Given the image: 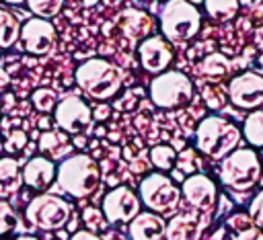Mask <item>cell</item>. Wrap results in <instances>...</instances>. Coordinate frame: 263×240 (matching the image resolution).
Returning a JSON list of instances; mask_svg holds the SVG:
<instances>
[{
  "label": "cell",
  "mask_w": 263,
  "mask_h": 240,
  "mask_svg": "<svg viewBox=\"0 0 263 240\" xmlns=\"http://www.w3.org/2000/svg\"><path fill=\"white\" fill-rule=\"evenodd\" d=\"M95 115H97V119H99V117H105V115H107V107H105V105H101V109H97V111H95Z\"/></svg>",
  "instance_id": "cell-36"
},
{
  "label": "cell",
  "mask_w": 263,
  "mask_h": 240,
  "mask_svg": "<svg viewBox=\"0 0 263 240\" xmlns=\"http://www.w3.org/2000/svg\"><path fill=\"white\" fill-rule=\"evenodd\" d=\"M23 185V170L10 156L0 158V197L14 195Z\"/></svg>",
  "instance_id": "cell-18"
},
{
  "label": "cell",
  "mask_w": 263,
  "mask_h": 240,
  "mask_svg": "<svg viewBox=\"0 0 263 240\" xmlns=\"http://www.w3.org/2000/svg\"><path fill=\"white\" fill-rule=\"evenodd\" d=\"M16 240H39V238H35V236H18Z\"/></svg>",
  "instance_id": "cell-37"
},
{
  "label": "cell",
  "mask_w": 263,
  "mask_h": 240,
  "mask_svg": "<svg viewBox=\"0 0 263 240\" xmlns=\"http://www.w3.org/2000/svg\"><path fill=\"white\" fill-rule=\"evenodd\" d=\"M8 82H10V78H8V74L0 68V90H4L6 86H8Z\"/></svg>",
  "instance_id": "cell-35"
},
{
  "label": "cell",
  "mask_w": 263,
  "mask_h": 240,
  "mask_svg": "<svg viewBox=\"0 0 263 240\" xmlns=\"http://www.w3.org/2000/svg\"><path fill=\"white\" fill-rule=\"evenodd\" d=\"M175 160H177V154H175V150L171 146L160 144V146H154L152 152H150V162L158 170H171Z\"/></svg>",
  "instance_id": "cell-25"
},
{
  "label": "cell",
  "mask_w": 263,
  "mask_h": 240,
  "mask_svg": "<svg viewBox=\"0 0 263 240\" xmlns=\"http://www.w3.org/2000/svg\"><path fill=\"white\" fill-rule=\"evenodd\" d=\"M179 168L185 170V172L195 170V160H193V152H191V150L181 152V156H179Z\"/></svg>",
  "instance_id": "cell-32"
},
{
  "label": "cell",
  "mask_w": 263,
  "mask_h": 240,
  "mask_svg": "<svg viewBox=\"0 0 263 240\" xmlns=\"http://www.w3.org/2000/svg\"><path fill=\"white\" fill-rule=\"evenodd\" d=\"M199 230H201L199 217L193 213H183V215H175L168 219L164 238L166 240H197Z\"/></svg>",
  "instance_id": "cell-17"
},
{
  "label": "cell",
  "mask_w": 263,
  "mask_h": 240,
  "mask_svg": "<svg viewBox=\"0 0 263 240\" xmlns=\"http://www.w3.org/2000/svg\"><path fill=\"white\" fill-rule=\"evenodd\" d=\"M191 96H193V84L183 72L171 70L156 76L150 82V98L156 107H162V109L181 107V105H187Z\"/></svg>",
  "instance_id": "cell-6"
},
{
  "label": "cell",
  "mask_w": 263,
  "mask_h": 240,
  "mask_svg": "<svg viewBox=\"0 0 263 240\" xmlns=\"http://www.w3.org/2000/svg\"><path fill=\"white\" fill-rule=\"evenodd\" d=\"M101 183V170L97 162L86 154H74L68 156L58 166V185L64 193L84 199L97 191Z\"/></svg>",
  "instance_id": "cell-1"
},
{
  "label": "cell",
  "mask_w": 263,
  "mask_h": 240,
  "mask_svg": "<svg viewBox=\"0 0 263 240\" xmlns=\"http://www.w3.org/2000/svg\"><path fill=\"white\" fill-rule=\"evenodd\" d=\"M21 47L31 55H45L55 45V27L45 18H29L21 27Z\"/></svg>",
  "instance_id": "cell-10"
},
{
  "label": "cell",
  "mask_w": 263,
  "mask_h": 240,
  "mask_svg": "<svg viewBox=\"0 0 263 240\" xmlns=\"http://www.w3.org/2000/svg\"><path fill=\"white\" fill-rule=\"evenodd\" d=\"M25 144H27V133L21 131V129H16V131H12V133L6 137L4 148H6V152H18V150L25 148Z\"/></svg>",
  "instance_id": "cell-30"
},
{
  "label": "cell",
  "mask_w": 263,
  "mask_h": 240,
  "mask_svg": "<svg viewBox=\"0 0 263 240\" xmlns=\"http://www.w3.org/2000/svg\"><path fill=\"white\" fill-rule=\"evenodd\" d=\"M140 199L152 213H171L181 199V189L164 172H152L140 183Z\"/></svg>",
  "instance_id": "cell-8"
},
{
  "label": "cell",
  "mask_w": 263,
  "mask_h": 240,
  "mask_svg": "<svg viewBox=\"0 0 263 240\" xmlns=\"http://www.w3.org/2000/svg\"><path fill=\"white\" fill-rule=\"evenodd\" d=\"M21 37V23L8 8H0V49H8Z\"/></svg>",
  "instance_id": "cell-21"
},
{
  "label": "cell",
  "mask_w": 263,
  "mask_h": 240,
  "mask_svg": "<svg viewBox=\"0 0 263 240\" xmlns=\"http://www.w3.org/2000/svg\"><path fill=\"white\" fill-rule=\"evenodd\" d=\"M201 27V14L195 4L171 0L160 10V29L168 41H189Z\"/></svg>",
  "instance_id": "cell-4"
},
{
  "label": "cell",
  "mask_w": 263,
  "mask_h": 240,
  "mask_svg": "<svg viewBox=\"0 0 263 240\" xmlns=\"http://www.w3.org/2000/svg\"><path fill=\"white\" fill-rule=\"evenodd\" d=\"M31 101H33L35 109L41 111V113L55 111V107H58V96H55V92H53L51 88H37V90L33 92Z\"/></svg>",
  "instance_id": "cell-27"
},
{
  "label": "cell",
  "mask_w": 263,
  "mask_h": 240,
  "mask_svg": "<svg viewBox=\"0 0 263 240\" xmlns=\"http://www.w3.org/2000/svg\"><path fill=\"white\" fill-rule=\"evenodd\" d=\"M138 53H140L142 68L156 76L164 74L173 62V49H171L168 41L162 37H146L140 43Z\"/></svg>",
  "instance_id": "cell-13"
},
{
  "label": "cell",
  "mask_w": 263,
  "mask_h": 240,
  "mask_svg": "<svg viewBox=\"0 0 263 240\" xmlns=\"http://www.w3.org/2000/svg\"><path fill=\"white\" fill-rule=\"evenodd\" d=\"M55 176H58L55 164L45 156L31 158L23 168V183L35 191H45L53 183Z\"/></svg>",
  "instance_id": "cell-15"
},
{
  "label": "cell",
  "mask_w": 263,
  "mask_h": 240,
  "mask_svg": "<svg viewBox=\"0 0 263 240\" xmlns=\"http://www.w3.org/2000/svg\"><path fill=\"white\" fill-rule=\"evenodd\" d=\"M261 176V162L253 150H236L222 160L220 181L232 191H249Z\"/></svg>",
  "instance_id": "cell-5"
},
{
  "label": "cell",
  "mask_w": 263,
  "mask_h": 240,
  "mask_svg": "<svg viewBox=\"0 0 263 240\" xmlns=\"http://www.w3.org/2000/svg\"><path fill=\"white\" fill-rule=\"evenodd\" d=\"M27 6L31 12L37 14V18H51L62 10L64 2L62 0H29Z\"/></svg>",
  "instance_id": "cell-26"
},
{
  "label": "cell",
  "mask_w": 263,
  "mask_h": 240,
  "mask_svg": "<svg viewBox=\"0 0 263 240\" xmlns=\"http://www.w3.org/2000/svg\"><path fill=\"white\" fill-rule=\"evenodd\" d=\"M228 70H230V64L222 53H210L201 62V74L210 80H222L228 74Z\"/></svg>",
  "instance_id": "cell-22"
},
{
  "label": "cell",
  "mask_w": 263,
  "mask_h": 240,
  "mask_svg": "<svg viewBox=\"0 0 263 240\" xmlns=\"http://www.w3.org/2000/svg\"><path fill=\"white\" fill-rule=\"evenodd\" d=\"M70 240H101V238L95 232H90V230H78L76 234H72Z\"/></svg>",
  "instance_id": "cell-33"
},
{
  "label": "cell",
  "mask_w": 263,
  "mask_h": 240,
  "mask_svg": "<svg viewBox=\"0 0 263 240\" xmlns=\"http://www.w3.org/2000/svg\"><path fill=\"white\" fill-rule=\"evenodd\" d=\"M103 213L109 222H132L140 213V199L129 187H115L103 199Z\"/></svg>",
  "instance_id": "cell-12"
},
{
  "label": "cell",
  "mask_w": 263,
  "mask_h": 240,
  "mask_svg": "<svg viewBox=\"0 0 263 240\" xmlns=\"http://www.w3.org/2000/svg\"><path fill=\"white\" fill-rule=\"evenodd\" d=\"M230 101L240 109H257L263 103V76L257 72H242L228 84Z\"/></svg>",
  "instance_id": "cell-11"
},
{
  "label": "cell",
  "mask_w": 263,
  "mask_h": 240,
  "mask_svg": "<svg viewBox=\"0 0 263 240\" xmlns=\"http://www.w3.org/2000/svg\"><path fill=\"white\" fill-rule=\"evenodd\" d=\"M242 133L247 142L255 148H263V111H253L242 125Z\"/></svg>",
  "instance_id": "cell-23"
},
{
  "label": "cell",
  "mask_w": 263,
  "mask_h": 240,
  "mask_svg": "<svg viewBox=\"0 0 263 240\" xmlns=\"http://www.w3.org/2000/svg\"><path fill=\"white\" fill-rule=\"evenodd\" d=\"M53 119L58 123V127L64 133H82L90 127L92 123V111L90 107L78 98V96H66L64 101L58 103L55 111H53Z\"/></svg>",
  "instance_id": "cell-9"
},
{
  "label": "cell",
  "mask_w": 263,
  "mask_h": 240,
  "mask_svg": "<svg viewBox=\"0 0 263 240\" xmlns=\"http://www.w3.org/2000/svg\"><path fill=\"white\" fill-rule=\"evenodd\" d=\"M95 217H101V213H99L97 209H86V211H84V222H86L88 226H92V228H101V224L95 222Z\"/></svg>",
  "instance_id": "cell-34"
},
{
  "label": "cell",
  "mask_w": 263,
  "mask_h": 240,
  "mask_svg": "<svg viewBox=\"0 0 263 240\" xmlns=\"http://www.w3.org/2000/svg\"><path fill=\"white\" fill-rule=\"evenodd\" d=\"M39 150L49 154L51 158H62L72 150V144L64 131H45L39 137Z\"/></svg>",
  "instance_id": "cell-19"
},
{
  "label": "cell",
  "mask_w": 263,
  "mask_h": 240,
  "mask_svg": "<svg viewBox=\"0 0 263 240\" xmlns=\"http://www.w3.org/2000/svg\"><path fill=\"white\" fill-rule=\"evenodd\" d=\"M181 193L185 201L197 207L199 211H210L216 205V197H218L216 185L205 174H191L189 178H185Z\"/></svg>",
  "instance_id": "cell-14"
},
{
  "label": "cell",
  "mask_w": 263,
  "mask_h": 240,
  "mask_svg": "<svg viewBox=\"0 0 263 240\" xmlns=\"http://www.w3.org/2000/svg\"><path fill=\"white\" fill-rule=\"evenodd\" d=\"M234 240H263V230H259L257 226H251L247 230H240L234 234Z\"/></svg>",
  "instance_id": "cell-31"
},
{
  "label": "cell",
  "mask_w": 263,
  "mask_h": 240,
  "mask_svg": "<svg viewBox=\"0 0 263 240\" xmlns=\"http://www.w3.org/2000/svg\"><path fill=\"white\" fill-rule=\"evenodd\" d=\"M238 139H240L238 127L224 117L212 115L201 119V123L197 125V135H195L197 148L199 152H203L214 160H224L226 156H230Z\"/></svg>",
  "instance_id": "cell-3"
},
{
  "label": "cell",
  "mask_w": 263,
  "mask_h": 240,
  "mask_svg": "<svg viewBox=\"0 0 263 240\" xmlns=\"http://www.w3.org/2000/svg\"><path fill=\"white\" fill-rule=\"evenodd\" d=\"M203 4H205L208 14L214 21H220V23L222 21H230L238 12V2L236 0H208Z\"/></svg>",
  "instance_id": "cell-24"
},
{
  "label": "cell",
  "mask_w": 263,
  "mask_h": 240,
  "mask_svg": "<svg viewBox=\"0 0 263 240\" xmlns=\"http://www.w3.org/2000/svg\"><path fill=\"white\" fill-rule=\"evenodd\" d=\"M16 228V213L8 205V201H0V236L12 232Z\"/></svg>",
  "instance_id": "cell-28"
},
{
  "label": "cell",
  "mask_w": 263,
  "mask_h": 240,
  "mask_svg": "<svg viewBox=\"0 0 263 240\" xmlns=\"http://www.w3.org/2000/svg\"><path fill=\"white\" fill-rule=\"evenodd\" d=\"M121 72L103 57H90L76 70V82L78 86L97 101H107L115 96V92L121 88Z\"/></svg>",
  "instance_id": "cell-2"
},
{
  "label": "cell",
  "mask_w": 263,
  "mask_h": 240,
  "mask_svg": "<svg viewBox=\"0 0 263 240\" xmlns=\"http://www.w3.org/2000/svg\"><path fill=\"white\" fill-rule=\"evenodd\" d=\"M70 213H72L70 203L51 193L33 197L25 209L27 219L39 230H58L66 226Z\"/></svg>",
  "instance_id": "cell-7"
},
{
  "label": "cell",
  "mask_w": 263,
  "mask_h": 240,
  "mask_svg": "<svg viewBox=\"0 0 263 240\" xmlns=\"http://www.w3.org/2000/svg\"><path fill=\"white\" fill-rule=\"evenodd\" d=\"M249 217L253 222V226H257L259 230H263V191L257 193L249 205Z\"/></svg>",
  "instance_id": "cell-29"
},
{
  "label": "cell",
  "mask_w": 263,
  "mask_h": 240,
  "mask_svg": "<svg viewBox=\"0 0 263 240\" xmlns=\"http://www.w3.org/2000/svg\"><path fill=\"white\" fill-rule=\"evenodd\" d=\"M121 29L127 37L136 39V37H144L150 29H152V18L140 10H125L121 14Z\"/></svg>",
  "instance_id": "cell-20"
},
{
  "label": "cell",
  "mask_w": 263,
  "mask_h": 240,
  "mask_svg": "<svg viewBox=\"0 0 263 240\" xmlns=\"http://www.w3.org/2000/svg\"><path fill=\"white\" fill-rule=\"evenodd\" d=\"M164 219L158 213L142 211L129 222V240H164Z\"/></svg>",
  "instance_id": "cell-16"
}]
</instances>
